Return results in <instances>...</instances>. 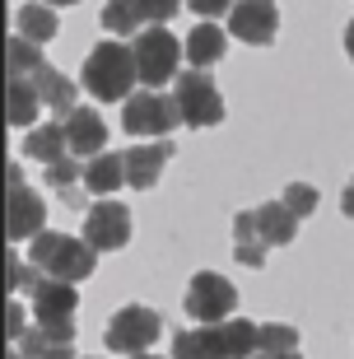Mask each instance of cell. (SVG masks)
<instances>
[{
  "label": "cell",
  "mask_w": 354,
  "mask_h": 359,
  "mask_svg": "<svg viewBox=\"0 0 354 359\" xmlns=\"http://www.w3.org/2000/svg\"><path fill=\"white\" fill-rule=\"evenodd\" d=\"M5 276H10V294H14V290L33 294V290H38V280H42V271L33 266V262H14V257H10V266H5Z\"/></svg>",
  "instance_id": "cell-29"
},
{
  "label": "cell",
  "mask_w": 354,
  "mask_h": 359,
  "mask_svg": "<svg viewBox=\"0 0 354 359\" xmlns=\"http://www.w3.org/2000/svg\"><path fill=\"white\" fill-rule=\"evenodd\" d=\"M75 308H79V294L70 280H38V290H33V318H38V327L75 322Z\"/></svg>",
  "instance_id": "cell-10"
},
{
  "label": "cell",
  "mask_w": 354,
  "mask_h": 359,
  "mask_svg": "<svg viewBox=\"0 0 354 359\" xmlns=\"http://www.w3.org/2000/svg\"><path fill=\"white\" fill-rule=\"evenodd\" d=\"M131 238V210L121 201H98L89 215H84V243L93 252H117Z\"/></svg>",
  "instance_id": "cell-8"
},
{
  "label": "cell",
  "mask_w": 354,
  "mask_h": 359,
  "mask_svg": "<svg viewBox=\"0 0 354 359\" xmlns=\"http://www.w3.org/2000/svg\"><path fill=\"white\" fill-rule=\"evenodd\" d=\"M5 313H10V318H5V332H10V341H24V332H28V308L10 299V308H5Z\"/></svg>",
  "instance_id": "cell-31"
},
{
  "label": "cell",
  "mask_w": 354,
  "mask_h": 359,
  "mask_svg": "<svg viewBox=\"0 0 354 359\" xmlns=\"http://www.w3.org/2000/svg\"><path fill=\"white\" fill-rule=\"evenodd\" d=\"M172 103L182 112V126H196L200 131V126H219L224 121V98L205 70H182L172 80Z\"/></svg>",
  "instance_id": "cell-3"
},
{
  "label": "cell",
  "mask_w": 354,
  "mask_h": 359,
  "mask_svg": "<svg viewBox=\"0 0 354 359\" xmlns=\"http://www.w3.org/2000/svg\"><path fill=\"white\" fill-rule=\"evenodd\" d=\"M28 262L42 271L47 280H89L93 266H98V252H93L84 238H70V233H38L28 243Z\"/></svg>",
  "instance_id": "cell-2"
},
{
  "label": "cell",
  "mask_w": 354,
  "mask_h": 359,
  "mask_svg": "<svg viewBox=\"0 0 354 359\" xmlns=\"http://www.w3.org/2000/svg\"><path fill=\"white\" fill-rule=\"evenodd\" d=\"M172 359H233L229 341H224V322L219 327H191V332L172 336Z\"/></svg>",
  "instance_id": "cell-14"
},
{
  "label": "cell",
  "mask_w": 354,
  "mask_h": 359,
  "mask_svg": "<svg viewBox=\"0 0 354 359\" xmlns=\"http://www.w3.org/2000/svg\"><path fill=\"white\" fill-rule=\"evenodd\" d=\"M56 14H52V5H24L19 10V38H28V42H52L56 38Z\"/></svg>",
  "instance_id": "cell-23"
},
{
  "label": "cell",
  "mask_w": 354,
  "mask_h": 359,
  "mask_svg": "<svg viewBox=\"0 0 354 359\" xmlns=\"http://www.w3.org/2000/svg\"><path fill=\"white\" fill-rule=\"evenodd\" d=\"M52 5H75V0H52Z\"/></svg>",
  "instance_id": "cell-37"
},
{
  "label": "cell",
  "mask_w": 354,
  "mask_h": 359,
  "mask_svg": "<svg viewBox=\"0 0 354 359\" xmlns=\"http://www.w3.org/2000/svg\"><path fill=\"white\" fill-rule=\"evenodd\" d=\"M33 84H38V93H42V107H52L56 117H70L75 112V84L61 75V70H52V66H42L38 75H33Z\"/></svg>",
  "instance_id": "cell-19"
},
{
  "label": "cell",
  "mask_w": 354,
  "mask_h": 359,
  "mask_svg": "<svg viewBox=\"0 0 354 359\" xmlns=\"http://www.w3.org/2000/svg\"><path fill=\"white\" fill-rule=\"evenodd\" d=\"M10 80H33L47 61H42V52H38V42H28V38H10Z\"/></svg>",
  "instance_id": "cell-24"
},
{
  "label": "cell",
  "mask_w": 354,
  "mask_h": 359,
  "mask_svg": "<svg viewBox=\"0 0 354 359\" xmlns=\"http://www.w3.org/2000/svg\"><path fill=\"white\" fill-rule=\"evenodd\" d=\"M341 210H345V219L354 215V177H350V187H345V196H341Z\"/></svg>",
  "instance_id": "cell-33"
},
{
  "label": "cell",
  "mask_w": 354,
  "mask_h": 359,
  "mask_svg": "<svg viewBox=\"0 0 354 359\" xmlns=\"http://www.w3.org/2000/svg\"><path fill=\"white\" fill-rule=\"evenodd\" d=\"M135 5H140V14H144V24H149V28H163L172 14H177L182 0H135Z\"/></svg>",
  "instance_id": "cell-30"
},
{
  "label": "cell",
  "mask_w": 354,
  "mask_h": 359,
  "mask_svg": "<svg viewBox=\"0 0 354 359\" xmlns=\"http://www.w3.org/2000/svg\"><path fill=\"white\" fill-rule=\"evenodd\" d=\"M38 107H42L38 84L33 80H10V98H5V117H10V126H33Z\"/></svg>",
  "instance_id": "cell-21"
},
{
  "label": "cell",
  "mask_w": 354,
  "mask_h": 359,
  "mask_svg": "<svg viewBox=\"0 0 354 359\" xmlns=\"http://www.w3.org/2000/svg\"><path fill=\"white\" fill-rule=\"evenodd\" d=\"M47 182L66 196V191H75V182H84V163L75 159V154H66V159H56V163H47Z\"/></svg>",
  "instance_id": "cell-27"
},
{
  "label": "cell",
  "mask_w": 354,
  "mask_h": 359,
  "mask_svg": "<svg viewBox=\"0 0 354 359\" xmlns=\"http://www.w3.org/2000/svg\"><path fill=\"white\" fill-rule=\"evenodd\" d=\"M280 28V10L275 0H238V10L229 14V33L247 47H266Z\"/></svg>",
  "instance_id": "cell-9"
},
{
  "label": "cell",
  "mask_w": 354,
  "mask_h": 359,
  "mask_svg": "<svg viewBox=\"0 0 354 359\" xmlns=\"http://www.w3.org/2000/svg\"><path fill=\"white\" fill-rule=\"evenodd\" d=\"M140 70H135V52L121 47V42H98L89 47V61H84V89L98 98V103H126V89H135Z\"/></svg>",
  "instance_id": "cell-1"
},
{
  "label": "cell",
  "mask_w": 354,
  "mask_h": 359,
  "mask_svg": "<svg viewBox=\"0 0 354 359\" xmlns=\"http://www.w3.org/2000/svg\"><path fill=\"white\" fill-rule=\"evenodd\" d=\"M238 308V290L215 271H200L191 276V290H186V313L196 318V327H219V322L233 318Z\"/></svg>",
  "instance_id": "cell-6"
},
{
  "label": "cell",
  "mask_w": 354,
  "mask_h": 359,
  "mask_svg": "<svg viewBox=\"0 0 354 359\" xmlns=\"http://www.w3.org/2000/svg\"><path fill=\"white\" fill-rule=\"evenodd\" d=\"M10 359H24V355H10Z\"/></svg>",
  "instance_id": "cell-38"
},
{
  "label": "cell",
  "mask_w": 354,
  "mask_h": 359,
  "mask_svg": "<svg viewBox=\"0 0 354 359\" xmlns=\"http://www.w3.org/2000/svg\"><path fill=\"white\" fill-rule=\"evenodd\" d=\"M285 350H299V332H294V327H285V322H266L257 355H285Z\"/></svg>",
  "instance_id": "cell-26"
},
{
  "label": "cell",
  "mask_w": 354,
  "mask_h": 359,
  "mask_svg": "<svg viewBox=\"0 0 354 359\" xmlns=\"http://www.w3.org/2000/svg\"><path fill=\"white\" fill-rule=\"evenodd\" d=\"M19 355L24 359H75V350L66 341H56L47 327H28L24 341H19Z\"/></svg>",
  "instance_id": "cell-22"
},
{
  "label": "cell",
  "mask_w": 354,
  "mask_h": 359,
  "mask_svg": "<svg viewBox=\"0 0 354 359\" xmlns=\"http://www.w3.org/2000/svg\"><path fill=\"white\" fill-rule=\"evenodd\" d=\"M280 201H285L289 210H294V215L303 219V215H313V210H317V187H308V182H289Z\"/></svg>",
  "instance_id": "cell-28"
},
{
  "label": "cell",
  "mask_w": 354,
  "mask_h": 359,
  "mask_svg": "<svg viewBox=\"0 0 354 359\" xmlns=\"http://www.w3.org/2000/svg\"><path fill=\"white\" fill-rule=\"evenodd\" d=\"M266 248H271V243H266L261 229H257V210H243L233 219V257L243 266H266Z\"/></svg>",
  "instance_id": "cell-16"
},
{
  "label": "cell",
  "mask_w": 354,
  "mask_h": 359,
  "mask_svg": "<svg viewBox=\"0 0 354 359\" xmlns=\"http://www.w3.org/2000/svg\"><path fill=\"white\" fill-rule=\"evenodd\" d=\"M186 56H191V70H210L224 56V28H215L210 19H200L186 38Z\"/></svg>",
  "instance_id": "cell-20"
},
{
  "label": "cell",
  "mask_w": 354,
  "mask_h": 359,
  "mask_svg": "<svg viewBox=\"0 0 354 359\" xmlns=\"http://www.w3.org/2000/svg\"><path fill=\"white\" fill-rule=\"evenodd\" d=\"M121 182H126V154H98L84 163V187L93 196H112Z\"/></svg>",
  "instance_id": "cell-17"
},
{
  "label": "cell",
  "mask_w": 354,
  "mask_h": 359,
  "mask_svg": "<svg viewBox=\"0 0 354 359\" xmlns=\"http://www.w3.org/2000/svg\"><path fill=\"white\" fill-rule=\"evenodd\" d=\"M186 5H191L196 14H205V19H210V14H224L229 5H233V0H186Z\"/></svg>",
  "instance_id": "cell-32"
},
{
  "label": "cell",
  "mask_w": 354,
  "mask_h": 359,
  "mask_svg": "<svg viewBox=\"0 0 354 359\" xmlns=\"http://www.w3.org/2000/svg\"><path fill=\"white\" fill-rule=\"evenodd\" d=\"M182 121L177 103H172V93H131L126 103H121V126L131 135H158V140H168V131Z\"/></svg>",
  "instance_id": "cell-5"
},
{
  "label": "cell",
  "mask_w": 354,
  "mask_h": 359,
  "mask_svg": "<svg viewBox=\"0 0 354 359\" xmlns=\"http://www.w3.org/2000/svg\"><path fill=\"white\" fill-rule=\"evenodd\" d=\"M24 154L38 163H56L70 154V135H66V121H52V126H33L24 135Z\"/></svg>",
  "instance_id": "cell-15"
},
{
  "label": "cell",
  "mask_w": 354,
  "mask_h": 359,
  "mask_svg": "<svg viewBox=\"0 0 354 359\" xmlns=\"http://www.w3.org/2000/svg\"><path fill=\"white\" fill-rule=\"evenodd\" d=\"M103 28L107 33H144V14L135 0H107V10H103Z\"/></svg>",
  "instance_id": "cell-25"
},
{
  "label": "cell",
  "mask_w": 354,
  "mask_h": 359,
  "mask_svg": "<svg viewBox=\"0 0 354 359\" xmlns=\"http://www.w3.org/2000/svg\"><path fill=\"white\" fill-rule=\"evenodd\" d=\"M172 159V140H154V145H135L126 149V182L135 191H149V187L163 177V163Z\"/></svg>",
  "instance_id": "cell-12"
},
{
  "label": "cell",
  "mask_w": 354,
  "mask_h": 359,
  "mask_svg": "<svg viewBox=\"0 0 354 359\" xmlns=\"http://www.w3.org/2000/svg\"><path fill=\"white\" fill-rule=\"evenodd\" d=\"M131 359H158V355H131Z\"/></svg>",
  "instance_id": "cell-36"
},
{
  "label": "cell",
  "mask_w": 354,
  "mask_h": 359,
  "mask_svg": "<svg viewBox=\"0 0 354 359\" xmlns=\"http://www.w3.org/2000/svg\"><path fill=\"white\" fill-rule=\"evenodd\" d=\"M252 359H303L299 350H285V355H252Z\"/></svg>",
  "instance_id": "cell-35"
},
{
  "label": "cell",
  "mask_w": 354,
  "mask_h": 359,
  "mask_svg": "<svg viewBox=\"0 0 354 359\" xmlns=\"http://www.w3.org/2000/svg\"><path fill=\"white\" fill-rule=\"evenodd\" d=\"M345 52H350V61H354V19H350V28H345Z\"/></svg>",
  "instance_id": "cell-34"
},
{
  "label": "cell",
  "mask_w": 354,
  "mask_h": 359,
  "mask_svg": "<svg viewBox=\"0 0 354 359\" xmlns=\"http://www.w3.org/2000/svg\"><path fill=\"white\" fill-rule=\"evenodd\" d=\"M182 47L186 42H177L168 33V28H144V33H135V70H140V84H149V89H158V84L177 80V61H182Z\"/></svg>",
  "instance_id": "cell-4"
},
{
  "label": "cell",
  "mask_w": 354,
  "mask_h": 359,
  "mask_svg": "<svg viewBox=\"0 0 354 359\" xmlns=\"http://www.w3.org/2000/svg\"><path fill=\"white\" fill-rule=\"evenodd\" d=\"M42 219H47V205H42L38 191L28 187H10V210H5V233L10 238H38L42 233Z\"/></svg>",
  "instance_id": "cell-11"
},
{
  "label": "cell",
  "mask_w": 354,
  "mask_h": 359,
  "mask_svg": "<svg viewBox=\"0 0 354 359\" xmlns=\"http://www.w3.org/2000/svg\"><path fill=\"white\" fill-rule=\"evenodd\" d=\"M257 229H261V238L271 243V248H280V243H294V233H299V215L289 210L285 201H266L261 210H257Z\"/></svg>",
  "instance_id": "cell-18"
},
{
  "label": "cell",
  "mask_w": 354,
  "mask_h": 359,
  "mask_svg": "<svg viewBox=\"0 0 354 359\" xmlns=\"http://www.w3.org/2000/svg\"><path fill=\"white\" fill-rule=\"evenodd\" d=\"M158 332H163V322H158V313L154 308H140V304H131V308H121L117 318L107 322V350H131V355H144V350L158 341Z\"/></svg>",
  "instance_id": "cell-7"
},
{
  "label": "cell",
  "mask_w": 354,
  "mask_h": 359,
  "mask_svg": "<svg viewBox=\"0 0 354 359\" xmlns=\"http://www.w3.org/2000/svg\"><path fill=\"white\" fill-rule=\"evenodd\" d=\"M66 135H70V154L75 159H98L107 145V121L89 107H75L66 117Z\"/></svg>",
  "instance_id": "cell-13"
}]
</instances>
